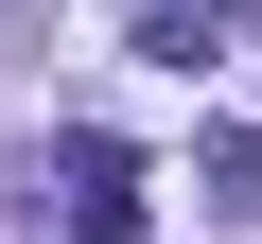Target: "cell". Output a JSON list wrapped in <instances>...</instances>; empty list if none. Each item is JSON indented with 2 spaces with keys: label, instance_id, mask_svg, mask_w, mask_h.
Masks as SVG:
<instances>
[{
  "label": "cell",
  "instance_id": "obj_2",
  "mask_svg": "<svg viewBox=\"0 0 262 244\" xmlns=\"http://www.w3.org/2000/svg\"><path fill=\"white\" fill-rule=\"evenodd\" d=\"M210 53H227L210 0H140V70H210Z\"/></svg>",
  "mask_w": 262,
  "mask_h": 244
},
{
  "label": "cell",
  "instance_id": "obj_3",
  "mask_svg": "<svg viewBox=\"0 0 262 244\" xmlns=\"http://www.w3.org/2000/svg\"><path fill=\"white\" fill-rule=\"evenodd\" d=\"M192 175H210L227 209H262V122H210V140H192Z\"/></svg>",
  "mask_w": 262,
  "mask_h": 244
},
{
  "label": "cell",
  "instance_id": "obj_1",
  "mask_svg": "<svg viewBox=\"0 0 262 244\" xmlns=\"http://www.w3.org/2000/svg\"><path fill=\"white\" fill-rule=\"evenodd\" d=\"M53 175H70V244H140V157L122 140H70Z\"/></svg>",
  "mask_w": 262,
  "mask_h": 244
}]
</instances>
